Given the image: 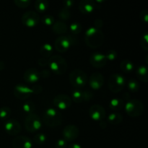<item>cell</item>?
I'll list each match as a JSON object with an SVG mask.
<instances>
[{
	"label": "cell",
	"instance_id": "cell-1",
	"mask_svg": "<svg viewBox=\"0 0 148 148\" xmlns=\"http://www.w3.org/2000/svg\"><path fill=\"white\" fill-rule=\"evenodd\" d=\"M85 41L90 48L96 49L100 47L104 41L103 32L94 26L88 27L85 31Z\"/></svg>",
	"mask_w": 148,
	"mask_h": 148
},
{
	"label": "cell",
	"instance_id": "cell-2",
	"mask_svg": "<svg viewBox=\"0 0 148 148\" xmlns=\"http://www.w3.org/2000/svg\"><path fill=\"white\" fill-rule=\"evenodd\" d=\"M43 122L49 127H56L62 124V115L59 110L55 108H46L43 114Z\"/></svg>",
	"mask_w": 148,
	"mask_h": 148
},
{
	"label": "cell",
	"instance_id": "cell-3",
	"mask_svg": "<svg viewBox=\"0 0 148 148\" xmlns=\"http://www.w3.org/2000/svg\"><path fill=\"white\" fill-rule=\"evenodd\" d=\"M48 66L51 71L56 75H64L67 69L66 60L59 55H53L48 59Z\"/></svg>",
	"mask_w": 148,
	"mask_h": 148
},
{
	"label": "cell",
	"instance_id": "cell-4",
	"mask_svg": "<svg viewBox=\"0 0 148 148\" xmlns=\"http://www.w3.org/2000/svg\"><path fill=\"white\" fill-rule=\"evenodd\" d=\"M125 111L131 117L140 116L144 112V104L140 100L130 99L124 106Z\"/></svg>",
	"mask_w": 148,
	"mask_h": 148
},
{
	"label": "cell",
	"instance_id": "cell-5",
	"mask_svg": "<svg viewBox=\"0 0 148 148\" xmlns=\"http://www.w3.org/2000/svg\"><path fill=\"white\" fill-rule=\"evenodd\" d=\"M69 78L72 86L77 89L85 87L88 82V75L82 69H74L69 74Z\"/></svg>",
	"mask_w": 148,
	"mask_h": 148
},
{
	"label": "cell",
	"instance_id": "cell-6",
	"mask_svg": "<svg viewBox=\"0 0 148 148\" xmlns=\"http://www.w3.org/2000/svg\"><path fill=\"white\" fill-rule=\"evenodd\" d=\"M108 84L110 90L114 93H117L124 89L127 84V81L126 78L122 75L115 73L109 77Z\"/></svg>",
	"mask_w": 148,
	"mask_h": 148
},
{
	"label": "cell",
	"instance_id": "cell-7",
	"mask_svg": "<svg viewBox=\"0 0 148 148\" xmlns=\"http://www.w3.org/2000/svg\"><path fill=\"white\" fill-rule=\"evenodd\" d=\"M24 127L29 132H36L42 127V121L35 113L28 114L24 120Z\"/></svg>",
	"mask_w": 148,
	"mask_h": 148
},
{
	"label": "cell",
	"instance_id": "cell-8",
	"mask_svg": "<svg viewBox=\"0 0 148 148\" xmlns=\"http://www.w3.org/2000/svg\"><path fill=\"white\" fill-rule=\"evenodd\" d=\"M75 38L67 35L59 36L54 42V47L57 51L64 53L67 51L75 43Z\"/></svg>",
	"mask_w": 148,
	"mask_h": 148
},
{
	"label": "cell",
	"instance_id": "cell-9",
	"mask_svg": "<svg viewBox=\"0 0 148 148\" xmlns=\"http://www.w3.org/2000/svg\"><path fill=\"white\" fill-rule=\"evenodd\" d=\"M21 21L26 27H36L40 23V16L36 12L29 10L23 14L21 17Z\"/></svg>",
	"mask_w": 148,
	"mask_h": 148
},
{
	"label": "cell",
	"instance_id": "cell-10",
	"mask_svg": "<svg viewBox=\"0 0 148 148\" xmlns=\"http://www.w3.org/2000/svg\"><path fill=\"white\" fill-rule=\"evenodd\" d=\"M53 103L56 109L65 111L72 105V98L65 94H59L54 97Z\"/></svg>",
	"mask_w": 148,
	"mask_h": 148
},
{
	"label": "cell",
	"instance_id": "cell-11",
	"mask_svg": "<svg viewBox=\"0 0 148 148\" xmlns=\"http://www.w3.org/2000/svg\"><path fill=\"white\" fill-rule=\"evenodd\" d=\"M89 116L92 120L95 121H103L106 117V110L103 106H102L100 104H94L91 106L89 108Z\"/></svg>",
	"mask_w": 148,
	"mask_h": 148
},
{
	"label": "cell",
	"instance_id": "cell-12",
	"mask_svg": "<svg viewBox=\"0 0 148 148\" xmlns=\"http://www.w3.org/2000/svg\"><path fill=\"white\" fill-rule=\"evenodd\" d=\"M72 100L77 103H81L85 101H90L93 98V93L92 91L85 90H81L79 89H75L72 91Z\"/></svg>",
	"mask_w": 148,
	"mask_h": 148
},
{
	"label": "cell",
	"instance_id": "cell-13",
	"mask_svg": "<svg viewBox=\"0 0 148 148\" xmlns=\"http://www.w3.org/2000/svg\"><path fill=\"white\" fill-rule=\"evenodd\" d=\"M4 131L11 136H16L21 132V126L17 120L10 119L4 124Z\"/></svg>",
	"mask_w": 148,
	"mask_h": 148
},
{
	"label": "cell",
	"instance_id": "cell-14",
	"mask_svg": "<svg viewBox=\"0 0 148 148\" xmlns=\"http://www.w3.org/2000/svg\"><path fill=\"white\" fill-rule=\"evenodd\" d=\"M79 134V130L77 126L74 124L66 125L62 131L63 139L66 142H73L78 137Z\"/></svg>",
	"mask_w": 148,
	"mask_h": 148
},
{
	"label": "cell",
	"instance_id": "cell-15",
	"mask_svg": "<svg viewBox=\"0 0 148 148\" xmlns=\"http://www.w3.org/2000/svg\"><path fill=\"white\" fill-rule=\"evenodd\" d=\"M14 96L20 100L27 99L30 95L33 94L32 88H29L28 86L22 84H19L14 86L13 89Z\"/></svg>",
	"mask_w": 148,
	"mask_h": 148
},
{
	"label": "cell",
	"instance_id": "cell-16",
	"mask_svg": "<svg viewBox=\"0 0 148 148\" xmlns=\"http://www.w3.org/2000/svg\"><path fill=\"white\" fill-rule=\"evenodd\" d=\"M107 60L106 55L100 51L94 52L90 56V63L95 68H102L106 65Z\"/></svg>",
	"mask_w": 148,
	"mask_h": 148
},
{
	"label": "cell",
	"instance_id": "cell-17",
	"mask_svg": "<svg viewBox=\"0 0 148 148\" xmlns=\"http://www.w3.org/2000/svg\"><path fill=\"white\" fill-rule=\"evenodd\" d=\"M33 141L26 136H18L12 140L13 148H33Z\"/></svg>",
	"mask_w": 148,
	"mask_h": 148
},
{
	"label": "cell",
	"instance_id": "cell-18",
	"mask_svg": "<svg viewBox=\"0 0 148 148\" xmlns=\"http://www.w3.org/2000/svg\"><path fill=\"white\" fill-rule=\"evenodd\" d=\"M89 85L93 90H99L104 85V77L100 72H94L90 75Z\"/></svg>",
	"mask_w": 148,
	"mask_h": 148
},
{
	"label": "cell",
	"instance_id": "cell-19",
	"mask_svg": "<svg viewBox=\"0 0 148 148\" xmlns=\"http://www.w3.org/2000/svg\"><path fill=\"white\" fill-rule=\"evenodd\" d=\"M25 81L29 83H35L40 79V72L36 68H30L25 72L23 75Z\"/></svg>",
	"mask_w": 148,
	"mask_h": 148
},
{
	"label": "cell",
	"instance_id": "cell-20",
	"mask_svg": "<svg viewBox=\"0 0 148 148\" xmlns=\"http://www.w3.org/2000/svg\"><path fill=\"white\" fill-rule=\"evenodd\" d=\"M96 5L92 0H82L79 4V10L83 14H90L95 10Z\"/></svg>",
	"mask_w": 148,
	"mask_h": 148
},
{
	"label": "cell",
	"instance_id": "cell-21",
	"mask_svg": "<svg viewBox=\"0 0 148 148\" xmlns=\"http://www.w3.org/2000/svg\"><path fill=\"white\" fill-rule=\"evenodd\" d=\"M52 30L56 34L62 36L67 32L68 26L62 20H57L52 25Z\"/></svg>",
	"mask_w": 148,
	"mask_h": 148
},
{
	"label": "cell",
	"instance_id": "cell-22",
	"mask_svg": "<svg viewBox=\"0 0 148 148\" xmlns=\"http://www.w3.org/2000/svg\"><path fill=\"white\" fill-rule=\"evenodd\" d=\"M53 52V47L51 43H45L40 46V53L41 55L42 58L45 59H49L52 56V53Z\"/></svg>",
	"mask_w": 148,
	"mask_h": 148
},
{
	"label": "cell",
	"instance_id": "cell-23",
	"mask_svg": "<svg viewBox=\"0 0 148 148\" xmlns=\"http://www.w3.org/2000/svg\"><path fill=\"white\" fill-rule=\"evenodd\" d=\"M108 106H109V108L111 110H113L114 112H117V111H120L124 108V102L121 98H114L109 101Z\"/></svg>",
	"mask_w": 148,
	"mask_h": 148
},
{
	"label": "cell",
	"instance_id": "cell-24",
	"mask_svg": "<svg viewBox=\"0 0 148 148\" xmlns=\"http://www.w3.org/2000/svg\"><path fill=\"white\" fill-rule=\"evenodd\" d=\"M107 121L113 125H118L123 121V116L119 112L111 113L107 117Z\"/></svg>",
	"mask_w": 148,
	"mask_h": 148
},
{
	"label": "cell",
	"instance_id": "cell-25",
	"mask_svg": "<svg viewBox=\"0 0 148 148\" xmlns=\"http://www.w3.org/2000/svg\"><path fill=\"white\" fill-rule=\"evenodd\" d=\"M136 74L140 80L143 81L144 82H147L148 80L147 75V67L145 65H140L138 66L136 70Z\"/></svg>",
	"mask_w": 148,
	"mask_h": 148
},
{
	"label": "cell",
	"instance_id": "cell-26",
	"mask_svg": "<svg viewBox=\"0 0 148 148\" xmlns=\"http://www.w3.org/2000/svg\"><path fill=\"white\" fill-rule=\"evenodd\" d=\"M120 69L124 72L130 73L134 70V64L132 61L128 60V59H124L120 64Z\"/></svg>",
	"mask_w": 148,
	"mask_h": 148
},
{
	"label": "cell",
	"instance_id": "cell-27",
	"mask_svg": "<svg viewBox=\"0 0 148 148\" xmlns=\"http://www.w3.org/2000/svg\"><path fill=\"white\" fill-rule=\"evenodd\" d=\"M49 1L47 0H36L35 2V8L36 11L40 13L46 12L49 8Z\"/></svg>",
	"mask_w": 148,
	"mask_h": 148
},
{
	"label": "cell",
	"instance_id": "cell-28",
	"mask_svg": "<svg viewBox=\"0 0 148 148\" xmlns=\"http://www.w3.org/2000/svg\"><path fill=\"white\" fill-rule=\"evenodd\" d=\"M21 108L23 112L27 114V115H28V114L34 113L35 110H36V105H35L33 101H27L23 104Z\"/></svg>",
	"mask_w": 148,
	"mask_h": 148
},
{
	"label": "cell",
	"instance_id": "cell-29",
	"mask_svg": "<svg viewBox=\"0 0 148 148\" xmlns=\"http://www.w3.org/2000/svg\"><path fill=\"white\" fill-rule=\"evenodd\" d=\"M127 88L132 92H136L140 89V84L136 79H130L127 82Z\"/></svg>",
	"mask_w": 148,
	"mask_h": 148
},
{
	"label": "cell",
	"instance_id": "cell-30",
	"mask_svg": "<svg viewBox=\"0 0 148 148\" xmlns=\"http://www.w3.org/2000/svg\"><path fill=\"white\" fill-rule=\"evenodd\" d=\"M68 29H69L72 34L77 35L81 33L82 27L80 23H78V22H74V23H71Z\"/></svg>",
	"mask_w": 148,
	"mask_h": 148
},
{
	"label": "cell",
	"instance_id": "cell-31",
	"mask_svg": "<svg viewBox=\"0 0 148 148\" xmlns=\"http://www.w3.org/2000/svg\"><path fill=\"white\" fill-rule=\"evenodd\" d=\"M59 17L62 20V21H66L70 19L71 17V12L69 9H66L63 7L60 10L59 12Z\"/></svg>",
	"mask_w": 148,
	"mask_h": 148
},
{
	"label": "cell",
	"instance_id": "cell-32",
	"mask_svg": "<svg viewBox=\"0 0 148 148\" xmlns=\"http://www.w3.org/2000/svg\"><path fill=\"white\" fill-rule=\"evenodd\" d=\"M33 141L37 145H43L46 141V136L43 133H38L33 137Z\"/></svg>",
	"mask_w": 148,
	"mask_h": 148
},
{
	"label": "cell",
	"instance_id": "cell-33",
	"mask_svg": "<svg viewBox=\"0 0 148 148\" xmlns=\"http://www.w3.org/2000/svg\"><path fill=\"white\" fill-rule=\"evenodd\" d=\"M11 114V109L8 106H3L0 108V119L5 120L8 119Z\"/></svg>",
	"mask_w": 148,
	"mask_h": 148
},
{
	"label": "cell",
	"instance_id": "cell-34",
	"mask_svg": "<svg viewBox=\"0 0 148 148\" xmlns=\"http://www.w3.org/2000/svg\"><path fill=\"white\" fill-rule=\"evenodd\" d=\"M41 22L43 23V24L46 25L50 26V25H52L54 23L55 19L54 17H53L52 15H51V14H46V15L42 17Z\"/></svg>",
	"mask_w": 148,
	"mask_h": 148
},
{
	"label": "cell",
	"instance_id": "cell-35",
	"mask_svg": "<svg viewBox=\"0 0 148 148\" xmlns=\"http://www.w3.org/2000/svg\"><path fill=\"white\" fill-rule=\"evenodd\" d=\"M140 45L141 47L143 48L144 50H148V33L145 32L141 36V39H140Z\"/></svg>",
	"mask_w": 148,
	"mask_h": 148
},
{
	"label": "cell",
	"instance_id": "cell-36",
	"mask_svg": "<svg viewBox=\"0 0 148 148\" xmlns=\"http://www.w3.org/2000/svg\"><path fill=\"white\" fill-rule=\"evenodd\" d=\"M105 55L108 61H114L115 59H116L117 56H118V53L114 49H110V50L107 51Z\"/></svg>",
	"mask_w": 148,
	"mask_h": 148
},
{
	"label": "cell",
	"instance_id": "cell-37",
	"mask_svg": "<svg viewBox=\"0 0 148 148\" xmlns=\"http://www.w3.org/2000/svg\"><path fill=\"white\" fill-rule=\"evenodd\" d=\"M14 3L17 5V7L24 9L29 7L31 1L30 0H14Z\"/></svg>",
	"mask_w": 148,
	"mask_h": 148
},
{
	"label": "cell",
	"instance_id": "cell-38",
	"mask_svg": "<svg viewBox=\"0 0 148 148\" xmlns=\"http://www.w3.org/2000/svg\"><path fill=\"white\" fill-rule=\"evenodd\" d=\"M67 147V142L64 139H59L55 143V148H66Z\"/></svg>",
	"mask_w": 148,
	"mask_h": 148
},
{
	"label": "cell",
	"instance_id": "cell-39",
	"mask_svg": "<svg viewBox=\"0 0 148 148\" xmlns=\"http://www.w3.org/2000/svg\"><path fill=\"white\" fill-rule=\"evenodd\" d=\"M140 17L141 19V20L143 22H144L145 23H147L148 21V11L147 10H142L141 12H140Z\"/></svg>",
	"mask_w": 148,
	"mask_h": 148
},
{
	"label": "cell",
	"instance_id": "cell-40",
	"mask_svg": "<svg viewBox=\"0 0 148 148\" xmlns=\"http://www.w3.org/2000/svg\"><path fill=\"white\" fill-rule=\"evenodd\" d=\"M74 3L75 2L72 0H64L63 1V6L64 8L69 9V8H71L74 5Z\"/></svg>",
	"mask_w": 148,
	"mask_h": 148
},
{
	"label": "cell",
	"instance_id": "cell-41",
	"mask_svg": "<svg viewBox=\"0 0 148 148\" xmlns=\"http://www.w3.org/2000/svg\"><path fill=\"white\" fill-rule=\"evenodd\" d=\"M33 93L34 94H40L43 91V88L40 85H35L32 88Z\"/></svg>",
	"mask_w": 148,
	"mask_h": 148
},
{
	"label": "cell",
	"instance_id": "cell-42",
	"mask_svg": "<svg viewBox=\"0 0 148 148\" xmlns=\"http://www.w3.org/2000/svg\"><path fill=\"white\" fill-rule=\"evenodd\" d=\"M94 23H94V27L98 29H100V30L103 26V21L102 20H101V19H97L96 20H95Z\"/></svg>",
	"mask_w": 148,
	"mask_h": 148
},
{
	"label": "cell",
	"instance_id": "cell-43",
	"mask_svg": "<svg viewBox=\"0 0 148 148\" xmlns=\"http://www.w3.org/2000/svg\"><path fill=\"white\" fill-rule=\"evenodd\" d=\"M38 63L42 67H45V66H48V59H45V58H40L38 61Z\"/></svg>",
	"mask_w": 148,
	"mask_h": 148
},
{
	"label": "cell",
	"instance_id": "cell-44",
	"mask_svg": "<svg viewBox=\"0 0 148 148\" xmlns=\"http://www.w3.org/2000/svg\"><path fill=\"white\" fill-rule=\"evenodd\" d=\"M40 77L43 78H48L49 77H50V71L48 70V69H43V71L40 72Z\"/></svg>",
	"mask_w": 148,
	"mask_h": 148
},
{
	"label": "cell",
	"instance_id": "cell-45",
	"mask_svg": "<svg viewBox=\"0 0 148 148\" xmlns=\"http://www.w3.org/2000/svg\"><path fill=\"white\" fill-rule=\"evenodd\" d=\"M67 148H82V146L78 143H72L68 146Z\"/></svg>",
	"mask_w": 148,
	"mask_h": 148
},
{
	"label": "cell",
	"instance_id": "cell-46",
	"mask_svg": "<svg viewBox=\"0 0 148 148\" xmlns=\"http://www.w3.org/2000/svg\"><path fill=\"white\" fill-rule=\"evenodd\" d=\"M99 124H100V127L103 129H105L107 126V123L104 121H101V122H99Z\"/></svg>",
	"mask_w": 148,
	"mask_h": 148
},
{
	"label": "cell",
	"instance_id": "cell-47",
	"mask_svg": "<svg viewBox=\"0 0 148 148\" xmlns=\"http://www.w3.org/2000/svg\"><path fill=\"white\" fill-rule=\"evenodd\" d=\"M4 68V62L0 61V70H3Z\"/></svg>",
	"mask_w": 148,
	"mask_h": 148
}]
</instances>
